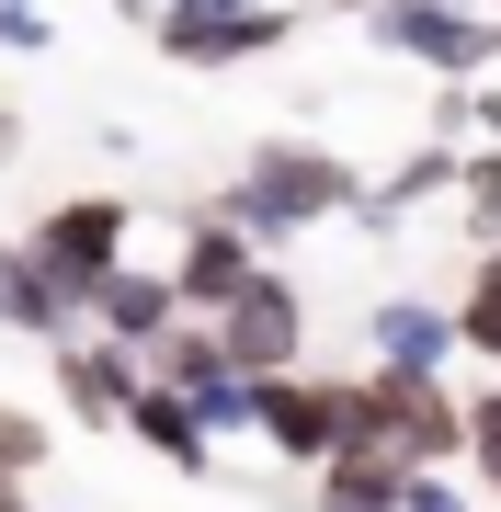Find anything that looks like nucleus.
I'll return each instance as SVG.
<instances>
[{"instance_id": "1", "label": "nucleus", "mask_w": 501, "mask_h": 512, "mask_svg": "<svg viewBox=\"0 0 501 512\" xmlns=\"http://www.w3.org/2000/svg\"><path fill=\"white\" fill-rule=\"evenodd\" d=\"M331 456H388V467H456L467 456V399L445 376H410V365H376V376H331Z\"/></svg>"}, {"instance_id": "2", "label": "nucleus", "mask_w": 501, "mask_h": 512, "mask_svg": "<svg viewBox=\"0 0 501 512\" xmlns=\"http://www.w3.org/2000/svg\"><path fill=\"white\" fill-rule=\"evenodd\" d=\"M353 194H365V171H353L342 148H319V137H262L251 160H240V183L217 194V217H240L262 251H274V239H297V228L353 217Z\"/></svg>"}, {"instance_id": "3", "label": "nucleus", "mask_w": 501, "mask_h": 512, "mask_svg": "<svg viewBox=\"0 0 501 512\" xmlns=\"http://www.w3.org/2000/svg\"><path fill=\"white\" fill-rule=\"evenodd\" d=\"M365 46H376V57H410V69H433V80H479V69H501V12L376 0V12H365Z\"/></svg>"}, {"instance_id": "4", "label": "nucleus", "mask_w": 501, "mask_h": 512, "mask_svg": "<svg viewBox=\"0 0 501 512\" xmlns=\"http://www.w3.org/2000/svg\"><path fill=\"white\" fill-rule=\"evenodd\" d=\"M126 239H137V205H126V194H69V205L35 217V262L57 274L69 308H92V285L126 262Z\"/></svg>"}, {"instance_id": "5", "label": "nucleus", "mask_w": 501, "mask_h": 512, "mask_svg": "<svg viewBox=\"0 0 501 512\" xmlns=\"http://www.w3.org/2000/svg\"><path fill=\"white\" fill-rule=\"evenodd\" d=\"M297 23H308L297 0H251V12H183V0H160L149 46L171 57V69H240V57H274Z\"/></svg>"}, {"instance_id": "6", "label": "nucleus", "mask_w": 501, "mask_h": 512, "mask_svg": "<svg viewBox=\"0 0 501 512\" xmlns=\"http://www.w3.org/2000/svg\"><path fill=\"white\" fill-rule=\"evenodd\" d=\"M217 342H228V365H240V376H285V365H308V296H297V274L251 262V285L217 308Z\"/></svg>"}, {"instance_id": "7", "label": "nucleus", "mask_w": 501, "mask_h": 512, "mask_svg": "<svg viewBox=\"0 0 501 512\" xmlns=\"http://www.w3.org/2000/svg\"><path fill=\"white\" fill-rule=\"evenodd\" d=\"M137 376H149V365H137L126 342H103V330H69V342H57V410L92 421V433H126Z\"/></svg>"}, {"instance_id": "8", "label": "nucleus", "mask_w": 501, "mask_h": 512, "mask_svg": "<svg viewBox=\"0 0 501 512\" xmlns=\"http://www.w3.org/2000/svg\"><path fill=\"white\" fill-rule=\"evenodd\" d=\"M251 433L274 444L285 467H319L331 456V433H342V410H331V376H251Z\"/></svg>"}, {"instance_id": "9", "label": "nucleus", "mask_w": 501, "mask_h": 512, "mask_svg": "<svg viewBox=\"0 0 501 512\" xmlns=\"http://www.w3.org/2000/svg\"><path fill=\"white\" fill-rule=\"evenodd\" d=\"M251 262H262V239H251L240 217H217V205H205V217H183V251H171V285H183V308H194V319H217L228 296L251 285Z\"/></svg>"}, {"instance_id": "10", "label": "nucleus", "mask_w": 501, "mask_h": 512, "mask_svg": "<svg viewBox=\"0 0 501 512\" xmlns=\"http://www.w3.org/2000/svg\"><path fill=\"white\" fill-rule=\"evenodd\" d=\"M103 330V342H126V353H149L171 319H183V285H171V262H114V274L92 285V308H80Z\"/></svg>"}, {"instance_id": "11", "label": "nucleus", "mask_w": 501, "mask_h": 512, "mask_svg": "<svg viewBox=\"0 0 501 512\" xmlns=\"http://www.w3.org/2000/svg\"><path fill=\"white\" fill-rule=\"evenodd\" d=\"M365 353L376 365H410V376H445L456 365V308H433V296H376L365 308Z\"/></svg>"}, {"instance_id": "12", "label": "nucleus", "mask_w": 501, "mask_h": 512, "mask_svg": "<svg viewBox=\"0 0 501 512\" xmlns=\"http://www.w3.org/2000/svg\"><path fill=\"white\" fill-rule=\"evenodd\" d=\"M126 433L149 444L160 467H183V478H217V433L194 421L183 387H160V376H137V399H126Z\"/></svg>"}, {"instance_id": "13", "label": "nucleus", "mask_w": 501, "mask_h": 512, "mask_svg": "<svg viewBox=\"0 0 501 512\" xmlns=\"http://www.w3.org/2000/svg\"><path fill=\"white\" fill-rule=\"evenodd\" d=\"M0 330H23V342H69L80 308L57 296V274L35 262V239H0Z\"/></svg>"}, {"instance_id": "14", "label": "nucleus", "mask_w": 501, "mask_h": 512, "mask_svg": "<svg viewBox=\"0 0 501 512\" xmlns=\"http://www.w3.org/2000/svg\"><path fill=\"white\" fill-rule=\"evenodd\" d=\"M399 478L388 456H319V512H399Z\"/></svg>"}, {"instance_id": "15", "label": "nucleus", "mask_w": 501, "mask_h": 512, "mask_svg": "<svg viewBox=\"0 0 501 512\" xmlns=\"http://www.w3.org/2000/svg\"><path fill=\"white\" fill-rule=\"evenodd\" d=\"M456 205H467V239H490V228H501V137L456 148Z\"/></svg>"}, {"instance_id": "16", "label": "nucleus", "mask_w": 501, "mask_h": 512, "mask_svg": "<svg viewBox=\"0 0 501 512\" xmlns=\"http://www.w3.org/2000/svg\"><path fill=\"white\" fill-rule=\"evenodd\" d=\"M456 353L501 365V274H467V296H456Z\"/></svg>"}, {"instance_id": "17", "label": "nucleus", "mask_w": 501, "mask_h": 512, "mask_svg": "<svg viewBox=\"0 0 501 512\" xmlns=\"http://www.w3.org/2000/svg\"><path fill=\"white\" fill-rule=\"evenodd\" d=\"M46 444H57V433H46L35 410H0V478H35V467H46Z\"/></svg>"}, {"instance_id": "18", "label": "nucleus", "mask_w": 501, "mask_h": 512, "mask_svg": "<svg viewBox=\"0 0 501 512\" xmlns=\"http://www.w3.org/2000/svg\"><path fill=\"white\" fill-rule=\"evenodd\" d=\"M0 46H12V57H46V46H57L46 0H0Z\"/></svg>"}, {"instance_id": "19", "label": "nucleus", "mask_w": 501, "mask_h": 512, "mask_svg": "<svg viewBox=\"0 0 501 512\" xmlns=\"http://www.w3.org/2000/svg\"><path fill=\"white\" fill-rule=\"evenodd\" d=\"M399 512H479V501H467L445 467H410V478H399Z\"/></svg>"}, {"instance_id": "20", "label": "nucleus", "mask_w": 501, "mask_h": 512, "mask_svg": "<svg viewBox=\"0 0 501 512\" xmlns=\"http://www.w3.org/2000/svg\"><path fill=\"white\" fill-rule=\"evenodd\" d=\"M467 467H501V376L467 399Z\"/></svg>"}, {"instance_id": "21", "label": "nucleus", "mask_w": 501, "mask_h": 512, "mask_svg": "<svg viewBox=\"0 0 501 512\" xmlns=\"http://www.w3.org/2000/svg\"><path fill=\"white\" fill-rule=\"evenodd\" d=\"M456 103H467V126H479V137H501V69H479V80H456Z\"/></svg>"}, {"instance_id": "22", "label": "nucleus", "mask_w": 501, "mask_h": 512, "mask_svg": "<svg viewBox=\"0 0 501 512\" xmlns=\"http://www.w3.org/2000/svg\"><path fill=\"white\" fill-rule=\"evenodd\" d=\"M12 160H23V114L0 103V171H12Z\"/></svg>"}, {"instance_id": "23", "label": "nucleus", "mask_w": 501, "mask_h": 512, "mask_svg": "<svg viewBox=\"0 0 501 512\" xmlns=\"http://www.w3.org/2000/svg\"><path fill=\"white\" fill-rule=\"evenodd\" d=\"M0 512H35V501H23V478H0Z\"/></svg>"}, {"instance_id": "24", "label": "nucleus", "mask_w": 501, "mask_h": 512, "mask_svg": "<svg viewBox=\"0 0 501 512\" xmlns=\"http://www.w3.org/2000/svg\"><path fill=\"white\" fill-rule=\"evenodd\" d=\"M479 274H501V228H490V239H479Z\"/></svg>"}, {"instance_id": "25", "label": "nucleus", "mask_w": 501, "mask_h": 512, "mask_svg": "<svg viewBox=\"0 0 501 512\" xmlns=\"http://www.w3.org/2000/svg\"><path fill=\"white\" fill-rule=\"evenodd\" d=\"M183 12H251V0H183Z\"/></svg>"}, {"instance_id": "26", "label": "nucleus", "mask_w": 501, "mask_h": 512, "mask_svg": "<svg viewBox=\"0 0 501 512\" xmlns=\"http://www.w3.org/2000/svg\"><path fill=\"white\" fill-rule=\"evenodd\" d=\"M308 12H376V0H308Z\"/></svg>"}, {"instance_id": "27", "label": "nucleus", "mask_w": 501, "mask_h": 512, "mask_svg": "<svg viewBox=\"0 0 501 512\" xmlns=\"http://www.w3.org/2000/svg\"><path fill=\"white\" fill-rule=\"evenodd\" d=\"M433 12H490V0H433Z\"/></svg>"}, {"instance_id": "28", "label": "nucleus", "mask_w": 501, "mask_h": 512, "mask_svg": "<svg viewBox=\"0 0 501 512\" xmlns=\"http://www.w3.org/2000/svg\"><path fill=\"white\" fill-rule=\"evenodd\" d=\"M490 12H501V0H490Z\"/></svg>"}]
</instances>
